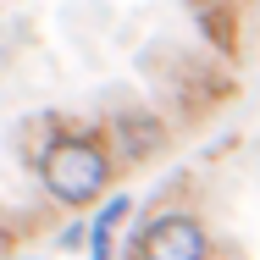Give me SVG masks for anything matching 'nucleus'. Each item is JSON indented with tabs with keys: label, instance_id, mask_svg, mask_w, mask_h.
I'll return each mask as SVG.
<instances>
[{
	"label": "nucleus",
	"instance_id": "nucleus-2",
	"mask_svg": "<svg viewBox=\"0 0 260 260\" xmlns=\"http://www.w3.org/2000/svg\"><path fill=\"white\" fill-rule=\"evenodd\" d=\"M133 260H216V244L194 210H160L133 238Z\"/></svg>",
	"mask_w": 260,
	"mask_h": 260
},
{
	"label": "nucleus",
	"instance_id": "nucleus-6",
	"mask_svg": "<svg viewBox=\"0 0 260 260\" xmlns=\"http://www.w3.org/2000/svg\"><path fill=\"white\" fill-rule=\"evenodd\" d=\"M0 260H11V227L0 221Z\"/></svg>",
	"mask_w": 260,
	"mask_h": 260
},
{
	"label": "nucleus",
	"instance_id": "nucleus-1",
	"mask_svg": "<svg viewBox=\"0 0 260 260\" xmlns=\"http://www.w3.org/2000/svg\"><path fill=\"white\" fill-rule=\"evenodd\" d=\"M45 144H34V172L45 183L55 205H94L111 177H116V155L105 144L100 127H78V122H45Z\"/></svg>",
	"mask_w": 260,
	"mask_h": 260
},
{
	"label": "nucleus",
	"instance_id": "nucleus-5",
	"mask_svg": "<svg viewBox=\"0 0 260 260\" xmlns=\"http://www.w3.org/2000/svg\"><path fill=\"white\" fill-rule=\"evenodd\" d=\"M127 210H133V200H127V194L105 200V210L94 216V233H89V260H111V238H116V227L127 221Z\"/></svg>",
	"mask_w": 260,
	"mask_h": 260
},
{
	"label": "nucleus",
	"instance_id": "nucleus-3",
	"mask_svg": "<svg viewBox=\"0 0 260 260\" xmlns=\"http://www.w3.org/2000/svg\"><path fill=\"white\" fill-rule=\"evenodd\" d=\"M188 17L200 28V39L210 45V55H238L244 50V17H238V0H188Z\"/></svg>",
	"mask_w": 260,
	"mask_h": 260
},
{
	"label": "nucleus",
	"instance_id": "nucleus-4",
	"mask_svg": "<svg viewBox=\"0 0 260 260\" xmlns=\"http://www.w3.org/2000/svg\"><path fill=\"white\" fill-rule=\"evenodd\" d=\"M105 144H111V155H116V160L139 166V160H155L160 155L166 127H160L155 116H144V111H127V116H116V122L105 127Z\"/></svg>",
	"mask_w": 260,
	"mask_h": 260
}]
</instances>
